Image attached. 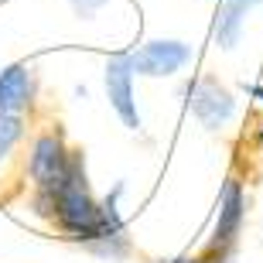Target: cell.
I'll list each match as a JSON object with an SVG mask.
<instances>
[{
    "mask_svg": "<svg viewBox=\"0 0 263 263\" xmlns=\"http://www.w3.org/2000/svg\"><path fill=\"white\" fill-rule=\"evenodd\" d=\"M68 164H72V151L65 147L62 134H41L34 140V151H31V161H28V171L34 178L38 188H51L59 185L62 178L68 175Z\"/></svg>",
    "mask_w": 263,
    "mask_h": 263,
    "instance_id": "1",
    "label": "cell"
},
{
    "mask_svg": "<svg viewBox=\"0 0 263 263\" xmlns=\"http://www.w3.org/2000/svg\"><path fill=\"white\" fill-rule=\"evenodd\" d=\"M243 219H246L243 185L236 178H226L222 192H219V219H215V233H212L209 250L233 253V243H236V236H239V229H243Z\"/></svg>",
    "mask_w": 263,
    "mask_h": 263,
    "instance_id": "2",
    "label": "cell"
},
{
    "mask_svg": "<svg viewBox=\"0 0 263 263\" xmlns=\"http://www.w3.org/2000/svg\"><path fill=\"white\" fill-rule=\"evenodd\" d=\"M106 96L109 106L117 109V117L123 120L127 130H140V113H137V99H134V65L130 55H117L106 62Z\"/></svg>",
    "mask_w": 263,
    "mask_h": 263,
    "instance_id": "3",
    "label": "cell"
},
{
    "mask_svg": "<svg viewBox=\"0 0 263 263\" xmlns=\"http://www.w3.org/2000/svg\"><path fill=\"white\" fill-rule=\"evenodd\" d=\"M188 106H192V117H195L205 130H219V127L229 123V117H233V109H236V99L229 96V89L219 86L215 79H202V82H195V89H192Z\"/></svg>",
    "mask_w": 263,
    "mask_h": 263,
    "instance_id": "4",
    "label": "cell"
},
{
    "mask_svg": "<svg viewBox=\"0 0 263 263\" xmlns=\"http://www.w3.org/2000/svg\"><path fill=\"white\" fill-rule=\"evenodd\" d=\"M192 59V48L181 41H147L144 48L130 51V65L140 76H175Z\"/></svg>",
    "mask_w": 263,
    "mask_h": 263,
    "instance_id": "5",
    "label": "cell"
},
{
    "mask_svg": "<svg viewBox=\"0 0 263 263\" xmlns=\"http://www.w3.org/2000/svg\"><path fill=\"white\" fill-rule=\"evenodd\" d=\"M34 96V79L28 65H10L0 72V113H21Z\"/></svg>",
    "mask_w": 263,
    "mask_h": 263,
    "instance_id": "6",
    "label": "cell"
},
{
    "mask_svg": "<svg viewBox=\"0 0 263 263\" xmlns=\"http://www.w3.org/2000/svg\"><path fill=\"white\" fill-rule=\"evenodd\" d=\"M243 17H246V4L226 0L219 14H215V41L219 48H236V41L243 34Z\"/></svg>",
    "mask_w": 263,
    "mask_h": 263,
    "instance_id": "7",
    "label": "cell"
},
{
    "mask_svg": "<svg viewBox=\"0 0 263 263\" xmlns=\"http://www.w3.org/2000/svg\"><path fill=\"white\" fill-rule=\"evenodd\" d=\"M21 134H24L21 113H0V157L10 154V147L21 140Z\"/></svg>",
    "mask_w": 263,
    "mask_h": 263,
    "instance_id": "8",
    "label": "cell"
},
{
    "mask_svg": "<svg viewBox=\"0 0 263 263\" xmlns=\"http://www.w3.org/2000/svg\"><path fill=\"white\" fill-rule=\"evenodd\" d=\"M215 260V253L209 250V256H175V260H164V263H212ZM219 263H226V260H219Z\"/></svg>",
    "mask_w": 263,
    "mask_h": 263,
    "instance_id": "9",
    "label": "cell"
},
{
    "mask_svg": "<svg viewBox=\"0 0 263 263\" xmlns=\"http://www.w3.org/2000/svg\"><path fill=\"white\" fill-rule=\"evenodd\" d=\"M99 4H103V0H76V10L82 14V17H89V14H92Z\"/></svg>",
    "mask_w": 263,
    "mask_h": 263,
    "instance_id": "10",
    "label": "cell"
},
{
    "mask_svg": "<svg viewBox=\"0 0 263 263\" xmlns=\"http://www.w3.org/2000/svg\"><path fill=\"white\" fill-rule=\"evenodd\" d=\"M253 147L263 151V123H256V130H253Z\"/></svg>",
    "mask_w": 263,
    "mask_h": 263,
    "instance_id": "11",
    "label": "cell"
},
{
    "mask_svg": "<svg viewBox=\"0 0 263 263\" xmlns=\"http://www.w3.org/2000/svg\"><path fill=\"white\" fill-rule=\"evenodd\" d=\"M246 92H250L253 99H260V103H263V86H246Z\"/></svg>",
    "mask_w": 263,
    "mask_h": 263,
    "instance_id": "12",
    "label": "cell"
}]
</instances>
